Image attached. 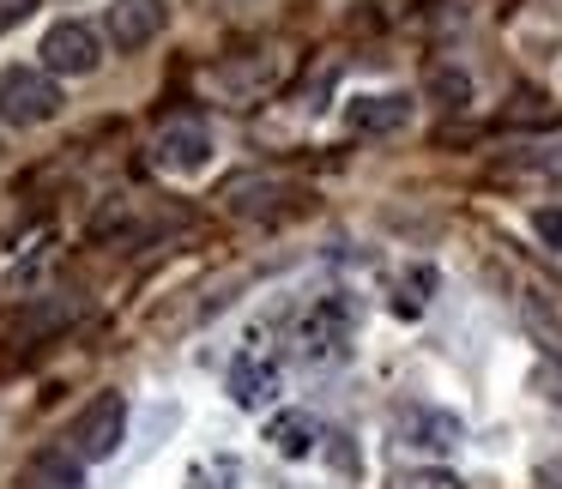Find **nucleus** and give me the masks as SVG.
Listing matches in <instances>:
<instances>
[{"mask_svg":"<svg viewBox=\"0 0 562 489\" xmlns=\"http://www.w3.org/2000/svg\"><path fill=\"white\" fill-rule=\"evenodd\" d=\"M164 25H170V7L164 0H110V13H103V37L122 55H139L146 43H158Z\"/></svg>","mask_w":562,"mask_h":489,"instance_id":"20e7f679","label":"nucleus"},{"mask_svg":"<svg viewBox=\"0 0 562 489\" xmlns=\"http://www.w3.org/2000/svg\"><path fill=\"white\" fill-rule=\"evenodd\" d=\"M532 236L544 248H562V206H532Z\"/></svg>","mask_w":562,"mask_h":489,"instance_id":"2eb2a0df","label":"nucleus"},{"mask_svg":"<svg viewBox=\"0 0 562 489\" xmlns=\"http://www.w3.org/2000/svg\"><path fill=\"white\" fill-rule=\"evenodd\" d=\"M37 7H43V0H0V37H7V31H19L31 13H37Z\"/></svg>","mask_w":562,"mask_h":489,"instance_id":"a211bd4d","label":"nucleus"},{"mask_svg":"<svg viewBox=\"0 0 562 489\" xmlns=\"http://www.w3.org/2000/svg\"><path fill=\"white\" fill-rule=\"evenodd\" d=\"M429 291H436V272H405V278H400V315H417V308H424L429 303Z\"/></svg>","mask_w":562,"mask_h":489,"instance_id":"f8f14e48","label":"nucleus"},{"mask_svg":"<svg viewBox=\"0 0 562 489\" xmlns=\"http://www.w3.org/2000/svg\"><path fill=\"white\" fill-rule=\"evenodd\" d=\"M61 86L49 67H7L0 73V122L7 127H43L61 115Z\"/></svg>","mask_w":562,"mask_h":489,"instance_id":"f257e3e1","label":"nucleus"},{"mask_svg":"<svg viewBox=\"0 0 562 489\" xmlns=\"http://www.w3.org/2000/svg\"><path fill=\"white\" fill-rule=\"evenodd\" d=\"M345 339H351V315H345L339 303H321L315 315H308V327H303V351L308 356H339Z\"/></svg>","mask_w":562,"mask_h":489,"instance_id":"9d476101","label":"nucleus"},{"mask_svg":"<svg viewBox=\"0 0 562 489\" xmlns=\"http://www.w3.org/2000/svg\"><path fill=\"white\" fill-rule=\"evenodd\" d=\"M194 489H231L236 484V459H212V465H200L194 477H188Z\"/></svg>","mask_w":562,"mask_h":489,"instance_id":"dca6fc26","label":"nucleus"},{"mask_svg":"<svg viewBox=\"0 0 562 489\" xmlns=\"http://www.w3.org/2000/svg\"><path fill=\"white\" fill-rule=\"evenodd\" d=\"M224 387H231V399L243 405V411H260V405L279 393V368L267 363V356H255V351H243L231 368H224Z\"/></svg>","mask_w":562,"mask_h":489,"instance_id":"6e6552de","label":"nucleus"},{"mask_svg":"<svg viewBox=\"0 0 562 489\" xmlns=\"http://www.w3.org/2000/svg\"><path fill=\"white\" fill-rule=\"evenodd\" d=\"M538 170H544V175H562V146L544 151V158H538Z\"/></svg>","mask_w":562,"mask_h":489,"instance_id":"6ab92c4d","label":"nucleus"},{"mask_svg":"<svg viewBox=\"0 0 562 489\" xmlns=\"http://www.w3.org/2000/svg\"><path fill=\"white\" fill-rule=\"evenodd\" d=\"M393 489H465V484L453 471H405Z\"/></svg>","mask_w":562,"mask_h":489,"instance_id":"f3484780","label":"nucleus"},{"mask_svg":"<svg viewBox=\"0 0 562 489\" xmlns=\"http://www.w3.org/2000/svg\"><path fill=\"white\" fill-rule=\"evenodd\" d=\"M67 441H74V459H86V465L115 459V447L127 441V399L122 393H98V399L74 417Z\"/></svg>","mask_w":562,"mask_h":489,"instance_id":"f03ea898","label":"nucleus"},{"mask_svg":"<svg viewBox=\"0 0 562 489\" xmlns=\"http://www.w3.org/2000/svg\"><path fill=\"white\" fill-rule=\"evenodd\" d=\"M43 67H49L55 79H86L103 67V37L86 25V19H61V25L43 31Z\"/></svg>","mask_w":562,"mask_h":489,"instance_id":"7ed1b4c3","label":"nucleus"},{"mask_svg":"<svg viewBox=\"0 0 562 489\" xmlns=\"http://www.w3.org/2000/svg\"><path fill=\"white\" fill-rule=\"evenodd\" d=\"M267 441L284 453V459H308V453H315V441H321V423L308 411H279L267 423Z\"/></svg>","mask_w":562,"mask_h":489,"instance_id":"9b49d317","label":"nucleus"},{"mask_svg":"<svg viewBox=\"0 0 562 489\" xmlns=\"http://www.w3.org/2000/svg\"><path fill=\"white\" fill-rule=\"evenodd\" d=\"M532 393L544 405H562V356H544V363L532 368Z\"/></svg>","mask_w":562,"mask_h":489,"instance_id":"ddd939ff","label":"nucleus"},{"mask_svg":"<svg viewBox=\"0 0 562 489\" xmlns=\"http://www.w3.org/2000/svg\"><path fill=\"white\" fill-rule=\"evenodd\" d=\"M151 158H158V170H170V175H200V170L212 163V127L194 122V115H182V122H164Z\"/></svg>","mask_w":562,"mask_h":489,"instance_id":"39448f33","label":"nucleus"},{"mask_svg":"<svg viewBox=\"0 0 562 489\" xmlns=\"http://www.w3.org/2000/svg\"><path fill=\"white\" fill-rule=\"evenodd\" d=\"M557 489H562V484H557Z\"/></svg>","mask_w":562,"mask_h":489,"instance_id":"aec40b11","label":"nucleus"},{"mask_svg":"<svg viewBox=\"0 0 562 489\" xmlns=\"http://www.w3.org/2000/svg\"><path fill=\"white\" fill-rule=\"evenodd\" d=\"M429 91H436V98L448 103V110L472 103V79H465V73H436V79H429Z\"/></svg>","mask_w":562,"mask_h":489,"instance_id":"4468645a","label":"nucleus"},{"mask_svg":"<svg viewBox=\"0 0 562 489\" xmlns=\"http://www.w3.org/2000/svg\"><path fill=\"white\" fill-rule=\"evenodd\" d=\"M412 91H363V98L345 103V127L351 134H400L412 122Z\"/></svg>","mask_w":562,"mask_h":489,"instance_id":"0eeeda50","label":"nucleus"},{"mask_svg":"<svg viewBox=\"0 0 562 489\" xmlns=\"http://www.w3.org/2000/svg\"><path fill=\"white\" fill-rule=\"evenodd\" d=\"M393 435L405 441V447H424V453H448L465 441V423L453 411H436V405H412V411L393 417Z\"/></svg>","mask_w":562,"mask_h":489,"instance_id":"423d86ee","label":"nucleus"},{"mask_svg":"<svg viewBox=\"0 0 562 489\" xmlns=\"http://www.w3.org/2000/svg\"><path fill=\"white\" fill-rule=\"evenodd\" d=\"M19 489H86V459H74V453H37L19 471Z\"/></svg>","mask_w":562,"mask_h":489,"instance_id":"1a4fd4ad","label":"nucleus"}]
</instances>
